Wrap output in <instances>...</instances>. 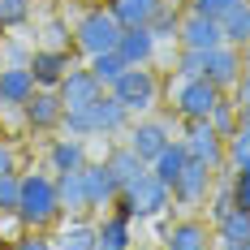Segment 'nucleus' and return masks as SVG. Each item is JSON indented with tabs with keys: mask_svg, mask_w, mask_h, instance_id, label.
<instances>
[{
	"mask_svg": "<svg viewBox=\"0 0 250 250\" xmlns=\"http://www.w3.org/2000/svg\"><path fill=\"white\" fill-rule=\"evenodd\" d=\"M151 39L155 43H177V30H181V9L177 4H160V13L147 22Z\"/></svg>",
	"mask_w": 250,
	"mask_h": 250,
	"instance_id": "cd10ccee",
	"label": "nucleus"
},
{
	"mask_svg": "<svg viewBox=\"0 0 250 250\" xmlns=\"http://www.w3.org/2000/svg\"><path fill=\"white\" fill-rule=\"evenodd\" d=\"M0 250H9V237H0Z\"/></svg>",
	"mask_w": 250,
	"mask_h": 250,
	"instance_id": "a18cd8bd",
	"label": "nucleus"
},
{
	"mask_svg": "<svg viewBox=\"0 0 250 250\" xmlns=\"http://www.w3.org/2000/svg\"><path fill=\"white\" fill-rule=\"evenodd\" d=\"M242 74H250V43L242 48Z\"/></svg>",
	"mask_w": 250,
	"mask_h": 250,
	"instance_id": "79ce46f5",
	"label": "nucleus"
},
{
	"mask_svg": "<svg viewBox=\"0 0 250 250\" xmlns=\"http://www.w3.org/2000/svg\"><path fill=\"white\" fill-rule=\"evenodd\" d=\"M26 69H30V78H35L39 91H56L65 82V74L74 69V52L69 48H35V56H30Z\"/></svg>",
	"mask_w": 250,
	"mask_h": 250,
	"instance_id": "9d476101",
	"label": "nucleus"
},
{
	"mask_svg": "<svg viewBox=\"0 0 250 250\" xmlns=\"http://www.w3.org/2000/svg\"><path fill=\"white\" fill-rule=\"evenodd\" d=\"M233 4H242V0H190V13H203V18H216L220 22Z\"/></svg>",
	"mask_w": 250,
	"mask_h": 250,
	"instance_id": "4c0bfd02",
	"label": "nucleus"
},
{
	"mask_svg": "<svg viewBox=\"0 0 250 250\" xmlns=\"http://www.w3.org/2000/svg\"><path fill=\"white\" fill-rule=\"evenodd\" d=\"M207 250H220V246H216V242H211V246H207Z\"/></svg>",
	"mask_w": 250,
	"mask_h": 250,
	"instance_id": "49530a36",
	"label": "nucleus"
},
{
	"mask_svg": "<svg viewBox=\"0 0 250 250\" xmlns=\"http://www.w3.org/2000/svg\"><path fill=\"white\" fill-rule=\"evenodd\" d=\"M233 203H237L242 211H250V164L233 168Z\"/></svg>",
	"mask_w": 250,
	"mask_h": 250,
	"instance_id": "e433bc0d",
	"label": "nucleus"
},
{
	"mask_svg": "<svg viewBox=\"0 0 250 250\" xmlns=\"http://www.w3.org/2000/svg\"><path fill=\"white\" fill-rule=\"evenodd\" d=\"M229 100L237 104V117H242V121L250 125V74H242V82H237V86L229 91Z\"/></svg>",
	"mask_w": 250,
	"mask_h": 250,
	"instance_id": "ea45409f",
	"label": "nucleus"
},
{
	"mask_svg": "<svg viewBox=\"0 0 250 250\" xmlns=\"http://www.w3.org/2000/svg\"><path fill=\"white\" fill-rule=\"evenodd\" d=\"M220 100H225V91H216L207 78H177L173 74V82H168V104H173V112L181 121H207Z\"/></svg>",
	"mask_w": 250,
	"mask_h": 250,
	"instance_id": "20e7f679",
	"label": "nucleus"
},
{
	"mask_svg": "<svg viewBox=\"0 0 250 250\" xmlns=\"http://www.w3.org/2000/svg\"><path fill=\"white\" fill-rule=\"evenodd\" d=\"M108 95L121 104L129 117H147L151 108L160 104V78L151 74L147 65H129V69L108 86Z\"/></svg>",
	"mask_w": 250,
	"mask_h": 250,
	"instance_id": "7ed1b4c3",
	"label": "nucleus"
},
{
	"mask_svg": "<svg viewBox=\"0 0 250 250\" xmlns=\"http://www.w3.org/2000/svg\"><path fill=\"white\" fill-rule=\"evenodd\" d=\"M160 4H164V0H108L104 9H108V13L121 22V30H125V26H147L151 18L160 13Z\"/></svg>",
	"mask_w": 250,
	"mask_h": 250,
	"instance_id": "412c9836",
	"label": "nucleus"
},
{
	"mask_svg": "<svg viewBox=\"0 0 250 250\" xmlns=\"http://www.w3.org/2000/svg\"><path fill=\"white\" fill-rule=\"evenodd\" d=\"M56 199H61V211H65V216H74V220L91 211V199H86L82 173H56Z\"/></svg>",
	"mask_w": 250,
	"mask_h": 250,
	"instance_id": "aec40b11",
	"label": "nucleus"
},
{
	"mask_svg": "<svg viewBox=\"0 0 250 250\" xmlns=\"http://www.w3.org/2000/svg\"><path fill=\"white\" fill-rule=\"evenodd\" d=\"M52 246H56V250H95V246H100V233H95L91 220L78 216V220H69V225L52 237Z\"/></svg>",
	"mask_w": 250,
	"mask_h": 250,
	"instance_id": "4be33fe9",
	"label": "nucleus"
},
{
	"mask_svg": "<svg viewBox=\"0 0 250 250\" xmlns=\"http://www.w3.org/2000/svg\"><path fill=\"white\" fill-rule=\"evenodd\" d=\"M225 160H229V168L250 164V125H246V121H242V125L225 138Z\"/></svg>",
	"mask_w": 250,
	"mask_h": 250,
	"instance_id": "c756f323",
	"label": "nucleus"
},
{
	"mask_svg": "<svg viewBox=\"0 0 250 250\" xmlns=\"http://www.w3.org/2000/svg\"><path fill=\"white\" fill-rule=\"evenodd\" d=\"M155 39H151L147 26H125L121 39H117V56H121L125 65H151L155 61Z\"/></svg>",
	"mask_w": 250,
	"mask_h": 250,
	"instance_id": "a211bd4d",
	"label": "nucleus"
},
{
	"mask_svg": "<svg viewBox=\"0 0 250 250\" xmlns=\"http://www.w3.org/2000/svg\"><path fill=\"white\" fill-rule=\"evenodd\" d=\"M18 194H22V173L0 177V220H13L18 216Z\"/></svg>",
	"mask_w": 250,
	"mask_h": 250,
	"instance_id": "2f4dec72",
	"label": "nucleus"
},
{
	"mask_svg": "<svg viewBox=\"0 0 250 250\" xmlns=\"http://www.w3.org/2000/svg\"><path fill=\"white\" fill-rule=\"evenodd\" d=\"M65 211L56 199V177L52 173H22V194H18V225L43 233L48 225H56Z\"/></svg>",
	"mask_w": 250,
	"mask_h": 250,
	"instance_id": "f257e3e1",
	"label": "nucleus"
},
{
	"mask_svg": "<svg viewBox=\"0 0 250 250\" xmlns=\"http://www.w3.org/2000/svg\"><path fill=\"white\" fill-rule=\"evenodd\" d=\"M211 237H216L220 246H237V242H250V211L233 207L225 220H216V225H211Z\"/></svg>",
	"mask_w": 250,
	"mask_h": 250,
	"instance_id": "393cba45",
	"label": "nucleus"
},
{
	"mask_svg": "<svg viewBox=\"0 0 250 250\" xmlns=\"http://www.w3.org/2000/svg\"><path fill=\"white\" fill-rule=\"evenodd\" d=\"M86 69L100 78V86L108 91V86H112V82H117V78H121L125 69H129V65H125L117 52H100V56H91V61H86Z\"/></svg>",
	"mask_w": 250,
	"mask_h": 250,
	"instance_id": "c85d7f7f",
	"label": "nucleus"
},
{
	"mask_svg": "<svg viewBox=\"0 0 250 250\" xmlns=\"http://www.w3.org/2000/svg\"><path fill=\"white\" fill-rule=\"evenodd\" d=\"M181 143H186V155H190V160H199V164L216 168V173H225V168H229V160H225V138L211 129V121H186Z\"/></svg>",
	"mask_w": 250,
	"mask_h": 250,
	"instance_id": "0eeeda50",
	"label": "nucleus"
},
{
	"mask_svg": "<svg viewBox=\"0 0 250 250\" xmlns=\"http://www.w3.org/2000/svg\"><path fill=\"white\" fill-rule=\"evenodd\" d=\"M177 78H203V52H177V65H173Z\"/></svg>",
	"mask_w": 250,
	"mask_h": 250,
	"instance_id": "c9c22d12",
	"label": "nucleus"
},
{
	"mask_svg": "<svg viewBox=\"0 0 250 250\" xmlns=\"http://www.w3.org/2000/svg\"><path fill=\"white\" fill-rule=\"evenodd\" d=\"M39 39H43L39 48H69V18H61V13L48 18L43 30H39Z\"/></svg>",
	"mask_w": 250,
	"mask_h": 250,
	"instance_id": "72a5a7b5",
	"label": "nucleus"
},
{
	"mask_svg": "<svg viewBox=\"0 0 250 250\" xmlns=\"http://www.w3.org/2000/svg\"><path fill=\"white\" fill-rule=\"evenodd\" d=\"M95 250H108V246H95Z\"/></svg>",
	"mask_w": 250,
	"mask_h": 250,
	"instance_id": "de8ad7c7",
	"label": "nucleus"
},
{
	"mask_svg": "<svg viewBox=\"0 0 250 250\" xmlns=\"http://www.w3.org/2000/svg\"><path fill=\"white\" fill-rule=\"evenodd\" d=\"M35 91H39V86H35L30 69H9V65H0V108H22Z\"/></svg>",
	"mask_w": 250,
	"mask_h": 250,
	"instance_id": "6ab92c4d",
	"label": "nucleus"
},
{
	"mask_svg": "<svg viewBox=\"0 0 250 250\" xmlns=\"http://www.w3.org/2000/svg\"><path fill=\"white\" fill-rule=\"evenodd\" d=\"M104 164H108V168L117 173V181H121V186H129L134 177H143V173H147V164H143V160H138L134 151L125 147V143H121V147H108V155H104Z\"/></svg>",
	"mask_w": 250,
	"mask_h": 250,
	"instance_id": "bb28decb",
	"label": "nucleus"
},
{
	"mask_svg": "<svg viewBox=\"0 0 250 250\" xmlns=\"http://www.w3.org/2000/svg\"><path fill=\"white\" fill-rule=\"evenodd\" d=\"M216 242L211 237V225L199 220V216H186V220H177L168 233H164V246L168 250H207Z\"/></svg>",
	"mask_w": 250,
	"mask_h": 250,
	"instance_id": "f3484780",
	"label": "nucleus"
},
{
	"mask_svg": "<svg viewBox=\"0 0 250 250\" xmlns=\"http://www.w3.org/2000/svg\"><path fill=\"white\" fill-rule=\"evenodd\" d=\"M160 250H168V246H160Z\"/></svg>",
	"mask_w": 250,
	"mask_h": 250,
	"instance_id": "8fccbe9b",
	"label": "nucleus"
},
{
	"mask_svg": "<svg viewBox=\"0 0 250 250\" xmlns=\"http://www.w3.org/2000/svg\"><path fill=\"white\" fill-rule=\"evenodd\" d=\"M220 35H225V43H233V48H246L250 43V4L246 0L233 4L225 18H220Z\"/></svg>",
	"mask_w": 250,
	"mask_h": 250,
	"instance_id": "a878e982",
	"label": "nucleus"
},
{
	"mask_svg": "<svg viewBox=\"0 0 250 250\" xmlns=\"http://www.w3.org/2000/svg\"><path fill=\"white\" fill-rule=\"evenodd\" d=\"M82 186H86V199H91V207H112L117 203V194H121V181H117V173L104 164V160H86V168H82Z\"/></svg>",
	"mask_w": 250,
	"mask_h": 250,
	"instance_id": "4468645a",
	"label": "nucleus"
},
{
	"mask_svg": "<svg viewBox=\"0 0 250 250\" xmlns=\"http://www.w3.org/2000/svg\"><path fill=\"white\" fill-rule=\"evenodd\" d=\"M246 4H250V0H246Z\"/></svg>",
	"mask_w": 250,
	"mask_h": 250,
	"instance_id": "3c124183",
	"label": "nucleus"
},
{
	"mask_svg": "<svg viewBox=\"0 0 250 250\" xmlns=\"http://www.w3.org/2000/svg\"><path fill=\"white\" fill-rule=\"evenodd\" d=\"M18 173V151H13V143H4L0 138V177Z\"/></svg>",
	"mask_w": 250,
	"mask_h": 250,
	"instance_id": "a19ab883",
	"label": "nucleus"
},
{
	"mask_svg": "<svg viewBox=\"0 0 250 250\" xmlns=\"http://www.w3.org/2000/svg\"><path fill=\"white\" fill-rule=\"evenodd\" d=\"M9 250H52V237L48 233H35V229H26L22 237H13Z\"/></svg>",
	"mask_w": 250,
	"mask_h": 250,
	"instance_id": "58836bf2",
	"label": "nucleus"
},
{
	"mask_svg": "<svg viewBox=\"0 0 250 250\" xmlns=\"http://www.w3.org/2000/svg\"><path fill=\"white\" fill-rule=\"evenodd\" d=\"M56 95H61V104H65V112H78V108H91V104L104 95V86H100V78L91 74V69H69L65 74V82L56 86Z\"/></svg>",
	"mask_w": 250,
	"mask_h": 250,
	"instance_id": "f8f14e48",
	"label": "nucleus"
},
{
	"mask_svg": "<svg viewBox=\"0 0 250 250\" xmlns=\"http://www.w3.org/2000/svg\"><path fill=\"white\" fill-rule=\"evenodd\" d=\"M0 117H4V108H0Z\"/></svg>",
	"mask_w": 250,
	"mask_h": 250,
	"instance_id": "09e8293b",
	"label": "nucleus"
},
{
	"mask_svg": "<svg viewBox=\"0 0 250 250\" xmlns=\"http://www.w3.org/2000/svg\"><path fill=\"white\" fill-rule=\"evenodd\" d=\"M48 168H52V177L56 173H82L86 168V138H74V134L52 138L48 143Z\"/></svg>",
	"mask_w": 250,
	"mask_h": 250,
	"instance_id": "dca6fc26",
	"label": "nucleus"
},
{
	"mask_svg": "<svg viewBox=\"0 0 250 250\" xmlns=\"http://www.w3.org/2000/svg\"><path fill=\"white\" fill-rule=\"evenodd\" d=\"M203 78L216 86V91H233L237 82H242V48H233V43H220V48L203 52Z\"/></svg>",
	"mask_w": 250,
	"mask_h": 250,
	"instance_id": "6e6552de",
	"label": "nucleus"
},
{
	"mask_svg": "<svg viewBox=\"0 0 250 250\" xmlns=\"http://www.w3.org/2000/svg\"><path fill=\"white\" fill-rule=\"evenodd\" d=\"M211 186H216V168H207L199 160H186L181 177L173 181V203L177 207H203L207 194H211Z\"/></svg>",
	"mask_w": 250,
	"mask_h": 250,
	"instance_id": "1a4fd4ad",
	"label": "nucleus"
},
{
	"mask_svg": "<svg viewBox=\"0 0 250 250\" xmlns=\"http://www.w3.org/2000/svg\"><path fill=\"white\" fill-rule=\"evenodd\" d=\"M30 56H35V48H26L22 39H4L0 43V65H9V69H26Z\"/></svg>",
	"mask_w": 250,
	"mask_h": 250,
	"instance_id": "f704fd0d",
	"label": "nucleus"
},
{
	"mask_svg": "<svg viewBox=\"0 0 250 250\" xmlns=\"http://www.w3.org/2000/svg\"><path fill=\"white\" fill-rule=\"evenodd\" d=\"M82 112H86V129H91V138H95V134H104V138H108V134H125L129 121H134V117H129V112H125L108 91H104L91 108H82Z\"/></svg>",
	"mask_w": 250,
	"mask_h": 250,
	"instance_id": "ddd939ff",
	"label": "nucleus"
},
{
	"mask_svg": "<svg viewBox=\"0 0 250 250\" xmlns=\"http://www.w3.org/2000/svg\"><path fill=\"white\" fill-rule=\"evenodd\" d=\"M186 160H190V155H186V143H181V138H173L168 147H164L160 155H155V160H151V173H155L160 181H164V186H168V190H173V181L181 177Z\"/></svg>",
	"mask_w": 250,
	"mask_h": 250,
	"instance_id": "5701e85b",
	"label": "nucleus"
},
{
	"mask_svg": "<svg viewBox=\"0 0 250 250\" xmlns=\"http://www.w3.org/2000/svg\"><path fill=\"white\" fill-rule=\"evenodd\" d=\"M117 39H121V22L108 13V9H86V13H78L74 22V48L91 61V56H100V52H117Z\"/></svg>",
	"mask_w": 250,
	"mask_h": 250,
	"instance_id": "39448f33",
	"label": "nucleus"
},
{
	"mask_svg": "<svg viewBox=\"0 0 250 250\" xmlns=\"http://www.w3.org/2000/svg\"><path fill=\"white\" fill-rule=\"evenodd\" d=\"M30 22V0H0V30H18Z\"/></svg>",
	"mask_w": 250,
	"mask_h": 250,
	"instance_id": "473e14b6",
	"label": "nucleus"
},
{
	"mask_svg": "<svg viewBox=\"0 0 250 250\" xmlns=\"http://www.w3.org/2000/svg\"><path fill=\"white\" fill-rule=\"evenodd\" d=\"M95 233H100V246L108 250H134V225L125 220V216H104L100 225H95Z\"/></svg>",
	"mask_w": 250,
	"mask_h": 250,
	"instance_id": "b1692460",
	"label": "nucleus"
},
{
	"mask_svg": "<svg viewBox=\"0 0 250 250\" xmlns=\"http://www.w3.org/2000/svg\"><path fill=\"white\" fill-rule=\"evenodd\" d=\"M168 143H173V125L164 121V117H138V121H129V129H125V147L134 151L147 168Z\"/></svg>",
	"mask_w": 250,
	"mask_h": 250,
	"instance_id": "423d86ee",
	"label": "nucleus"
},
{
	"mask_svg": "<svg viewBox=\"0 0 250 250\" xmlns=\"http://www.w3.org/2000/svg\"><path fill=\"white\" fill-rule=\"evenodd\" d=\"M220 246V242H216ZM220 250H250V242H237V246H220Z\"/></svg>",
	"mask_w": 250,
	"mask_h": 250,
	"instance_id": "37998d69",
	"label": "nucleus"
},
{
	"mask_svg": "<svg viewBox=\"0 0 250 250\" xmlns=\"http://www.w3.org/2000/svg\"><path fill=\"white\" fill-rule=\"evenodd\" d=\"M225 43L220 22L216 18H203V13H181V30H177V48L186 52H211Z\"/></svg>",
	"mask_w": 250,
	"mask_h": 250,
	"instance_id": "9b49d317",
	"label": "nucleus"
},
{
	"mask_svg": "<svg viewBox=\"0 0 250 250\" xmlns=\"http://www.w3.org/2000/svg\"><path fill=\"white\" fill-rule=\"evenodd\" d=\"M207 121H211V129H216L220 138H229V134H233V129L242 125V117H237V104H233V100L225 95V100L211 108V117H207Z\"/></svg>",
	"mask_w": 250,
	"mask_h": 250,
	"instance_id": "7c9ffc66",
	"label": "nucleus"
},
{
	"mask_svg": "<svg viewBox=\"0 0 250 250\" xmlns=\"http://www.w3.org/2000/svg\"><path fill=\"white\" fill-rule=\"evenodd\" d=\"M168 207H173V190L151 173V168L143 177H134L129 186H121V194L112 203V211L125 216L129 225H134V220H155V216H164Z\"/></svg>",
	"mask_w": 250,
	"mask_h": 250,
	"instance_id": "f03ea898",
	"label": "nucleus"
},
{
	"mask_svg": "<svg viewBox=\"0 0 250 250\" xmlns=\"http://www.w3.org/2000/svg\"><path fill=\"white\" fill-rule=\"evenodd\" d=\"M164 4H177V9H181V4H186V0H164Z\"/></svg>",
	"mask_w": 250,
	"mask_h": 250,
	"instance_id": "c03bdc74",
	"label": "nucleus"
},
{
	"mask_svg": "<svg viewBox=\"0 0 250 250\" xmlns=\"http://www.w3.org/2000/svg\"><path fill=\"white\" fill-rule=\"evenodd\" d=\"M22 117H26V125H30L35 134H48V129H56V125H61L65 104H61V95H56V91H35V95L22 104Z\"/></svg>",
	"mask_w": 250,
	"mask_h": 250,
	"instance_id": "2eb2a0df",
	"label": "nucleus"
}]
</instances>
